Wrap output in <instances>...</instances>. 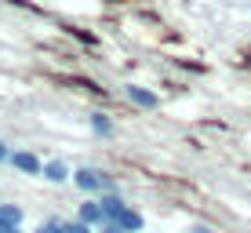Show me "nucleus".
<instances>
[{
  "label": "nucleus",
  "mask_w": 251,
  "mask_h": 233,
  "mask_svg": "<svg viewBox=\"0 0 251 233\" xmlns=\"http://www.w3.org/2000/svg\"><path fill=\"white\" fill-rule=\"evenodd\" d=\"M189 233H215L211 226H189Z\"/></svg>",
  "instance_id": "nucleus-14"
},
{
  "label": "nucleus",
  "mask_w": 251,
  "mask_h": 233,
  "mask_svg": "<svg viewBox=\"0 0 251 233\" xmlns=\"http://www.w3.org/2000/svg\"><path fill=\"white\" fill-rule=\"evenodd\" d=\"M0 233H25L22 226H0Z\"/></svg>",
  "instance_id": "nucleus-15"
},
{
  "label": "nucleus",
  "mask_w": 251,
  "mask_h": 233,
  "mask_svg": "<svg viewBox=\"0 0 251 233\" xmlns=\"http://www.w3.org/2000/svg\"><path fill=\"white\" fill-rule=\"evenodd\" d=\"M99 233H124V230L113 226V222H106V226H99Z\"/></svg>",
  "instance_id": "nucleus-13"
},
{
  "label": "nucleus",
  "mask_w": 251,
  "mask_h": 233,
  "mask_svg": "<svg viewBox=\"0 0 251 233\" xmlns=\"http://www.w3.org/2000/svg\"><path fill=\"white\" fill-rule=\"evenodd\" d=\"M99 204H102V215H106V222H117L120 215L127 211V201H124L120 193H102Z\"/></svg>",
  "instance_id": "nucleus-5"
},
{
  "label": "nucleus",
  "mask_w": 251,
  "mask_h": 233,
  "mask_svg": "<svg viewBox=\"0 0 251 233\" xmlns=\"http://www.w3.org/2000/svg\"><path fill=\"white\" fill-rule=\"evenodd\" d=\"M113 226H120L124 233H142V230H146V215L138 211V208H131V204H127V211L120 215V219L113 222Z\"/></svg>",
  "instance_id": "nucleus-7"
},
{
  "label": "nucleus",
  "mask_w": 251,
  "mask_h": 233,
  "mask_svg": "<svg viewBox=\"0 0 251 233\" xmlns=\"http://www.w3.org/2000/svg\"><path fill=\"white\" fill-rule=\"evenodd\" d=\"M33 233H66V222H62V219H44Z\"/></svg>",
  "instance_id": "nucleus-10"
},
{
  "label": "nucleus",
  "mask_w": 251,
  "mask_h": 233,
  "mask_svg": "<svg viewBox=\"0 0 251 233\" xmlns=\"http://www.w3.org/2000/svg\"><path fill=\"white\" fill-rule=\"evenodd\" d=\"M73 186L88 197H102V193H117V182L109 179V171L102 168H73Z\"/></svg>",
  "instance_id": "nucleus-1"
},
{
  "label": "nucleus",
  "mask_w": 251,
  "mask_h": 233,
  "mask_svg": "<svg viewBox=\"0 0 251 233\" xmlns=\"http://www.w3.org/2000/svg\"><path fill=\"white\" fill-rule=\"evenodd\" d=\"M40 179H48V182H69V179H73V168H69L66 160H44V175Z\"/></svg>",
  "instance_id": "nucleus-6"
},
{
  "label": "nucleus",
  "mask_w": 251,
  "mask_h": 233,
  "mask_svg": "<svg viewBox=\"0 0 251 233\" xmlns=\"http://www.w3.org/2000/svg\"><path fill=\"white\" fill-rule=\"evenodd\" d=\"M124 95H127V102L138 106V109H157V106H160V95L150 91V88H142V84H127Z\"/></svg>",
  "instance_id": "nucleus-3"
},
{
  "label": "nucleus",
  "mask_w": 251,
  "mask_h": 233,
  "mask_svg": "<svg viewBox=\"0 0 251 233\" xmlns=\"http://www.w3.org/2000/svg\"><path fill=\"white\" fill-rule=\"evenodd\" d=\"M88 124H91V131L99 135V139H113V131H117V128H113V120L102 113V109H95V113L88 117Z\"/></svg>",
  "instance_id": "nucleus-8"
},
{
  "label": "nucleus",
  "mask_w": 251,
  "mask_h": 233,
  "mask_svg": "<svg viewBox=\"0 0 251 233\" xmlns=\"http://www.w3.org/2000/svg\"><path fill=\"white\" fill-rule=\"evenodd\" d=\"M0 226H22V208L19 204H0Z\"/></svg>",
  "instance_id": "nucleus-9"
},
{
  "label": "nucleus",
  "mask_w": 251,
  "mask_h": 233,
  "mask_svg": "<svg viewBox=\"0 0 251 233\" xmlns=\"http://www.w3.org/2000/svg\"><path fill=\"white\" fill-rule=\"evenodd\" d=\"M76 219L80 222H88V226H106V215H102V204H99V197H88V201L76 208Z\"/></svg>",
  "instance_id": "nucleus-4"
},
{
  "label": "nucleus",
  "mask_w": 251,
  "mask_h": 233,
  "mask_svg": "<svg viewBox=\"0 0 251 233\" xmlns=\"http://www.w3.org/2000/svg\"><path fill=\"white\" fill-rule=\"evenodd\" d=\"M66 233H99V230L88 226V222H80V219H69L66 222Z\"/></svg>",
  "instance_id": "nucleus-11"
},
{
  "label": "nucleus",
  "mask_w": 251,
  "mask_h": 233,
  "mask_svg": "<svg viewBox=\"0 0 251 233\" xmlns=\"http://www.w3.org/2000/svg\"><path fill=\"white\" fill-rule=\"evenodd\" d=\"M7 164H11L15 171H22V175H44V160L33 150H11V160Z\"/></svg>",
  "instance_id": "nucleus-2"
},
{
  "label": "nucleus",
  "mask_w": 251,
  "mask_h": 233,
  "mask_svg": "<svg viewBox=\"0 0 251 233\" xmlns=\"http://www.w3.org/2000/svg\"><path fill=\"white\" fill-rule=\"evenodd\" d=\"M7 160H11V146L0 139V164H7Z\"/></svg>",
  "instance_id": "nucleus-12"
}]
</instances>
